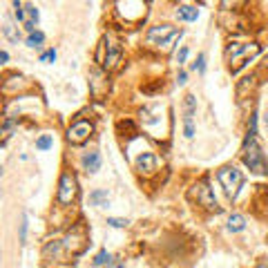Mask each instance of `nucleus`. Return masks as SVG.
I'll return each mask as SVG.
<instances>
[{"label":"nucleus","mask_w":268,"mask_h":268,"mask_svg":"<svg viewBox=\"0 0 268 268\" xmlns=\"http://www.w3.org/2000/svg\"><path fill=\"white\" fill-rule=\"evenodd\" d=\"M262 47L257 43H250V45H237L232 43L230 47L226 49V56H228V63H230V69L232 71H239L246 63H250L255 56H259Z\"/></svg>","instance_id":"1"},{"label":"nucleus","mask_w":268,"mask_h":268,"mask_svg":"<svg viewBox=\"0 0 268 268\" xmlns=\"http://www.w3.org/2000/svg\"><path fill=\"white\" fill-rule=\"evenodd\" d=\"M244 163L248 165L253 172L257 174H268V163H266V156H264L259 143L255 141V136L246 138V145H244Z\"/></svg>","instance_id":"2"},{"label":"nucleus","mask_w":268,"mask_h":268,"mask_svg":"<svg viewBox=\"0 0 268 268\" xmlns=\"http://www.w3.org/2000/svg\"><path fill=\"white\" fill-rule=\"evenodd\" d=\"M183 31L177 29L172 25H159V27H152L147 31V43L150 45H156V47H170L172 43H177L181 38Z\"/></svg>","instance_id":"3"},{"label":"nucleus","mask_w":268,"mask_h":268,"mask_svg":"<svg viewBox=\"0 0 268 268\" xmlns=\"http://www.w3.org/2000/svg\"><path fill=\"white\" fill-rule=\"evenodd\" d=\"M217 181L221 183L223 192H226L228 197H235L237 192H239L241 183H244V174H241V170L232 168V165H226V168H221L217 172Z\"/></svg>","instance_id":"4"},{"label":"nucleus","mask_w":268,"mask_h":268,"mask_svg":"<svg viewBox=\"0 0 268 268\" xmlns=\"http://www.w3.org/2000/svg\"><path fill=\"white\" fill-rule=\"evenodd\" d=\"M76 192H78V183H76V177L71 172H65L58 181V201L63 205L71 203L76 199Z\"/></svg>","instance_id":"5"},{"label":"nucleus","mask_w":268,"mask_h":268,"mask_svg":"<svg viewBox=\"0 0 268 268\" xmlns=\"http://www.w3.org/2000/svg\"><path fill=\"white\" fill-rule=\"evenodd\" d=\"M92 132H94V125L89 123V121H76V123L67 130V141H69L71 145H83V143L92 136Z\"/></svg>","instance_id":"6"},{"label":"nucleus","mask_w":268,"mask_h":268,"mask_svg":"<svg viewBox=\"0 0 268 268\" xmlns=\"http://www.w3.org/2000/svg\"><path fill=\"white\" fill-rule=\"evenodd\" d=\"M190 197H192V199H197V203H201L203 208L217 210V199H214L212 190L208 188V183H205V181H199V183H197L195 190L190 192Z\"/></svg>","instance_id":"7"},{"label":"nucleus","mask_w":268,"mask_h":268,"mask_svg":"<svg viewBox=\"0 0 268 268\" xmlns=\"http://www.w3.org/2000/svg\"><path fill=\"white\" fill-rule=\"evenodd\" d=\"M121 52H123V49H121V45L116 43V40L107 38V58H105V67H107V69H112V67L119 65Z\"/></svg>","instance_id":"8"},{"label":"nucleus","mask_w":268,"mask_h":268,"mask_svg":"<svg viewBox=\"0 0 268 268\" xmlns=\"http://www.w3.org/2000/svg\"><path fill=\"white\" fill-rule=\"evenodd\" d=\"M136 165H138V170H143V172H154L156 170V156L150 154V152H143V154L136 159Z\"/></svg>","instance_id":"9"},{"label":"nucleus","mask_w":268,"mask_h":268,"mask_svg":"<svg viewBox=\"0 0 268 268\" xmlns=\"http://www.w3.org/2000/svg\"><path fill=\"white\" fill-rule=\"evenodd\" d=\"M177 16L181 18V20H197V16H199V9L192 7V4H179Z\"/></svg>","instance_id":"10"},{"label":"nucleus","mask_w":268,"mask_h":268,"mask_svg":"<svg viewBox=\"0 0 268 268\" xmlns=\"http://www.w3.org/2000/svg\"><path fill=\"white\" fill-rule=\"evenodd\" d=\"M83 165L89 172H96V170L101 168V156H98V152H87V154L83 156Z\"/></svg>","instance_id":"11"},{"label":"nucleus","mask_w":268,"mask_h":268,"mask_svg":"<svg viewBox=\"0 0 268 268\" xmlns=\"http://www.w3.org/2000/svg\"><path fill=\"white\" fill-rule=\"evenodd\" d=\"M246 228V219L241 217V214H230V219H228V230L230 232H239Z\"/></svg>","instance_id":"12"},{"label":"nucleus","mask_w":268,"mask_h":268,"mask_svg":"<svg viewBox=\"0 0 268 268\" xmlns=\"http://www.w3.org/2000/svg\"><path fill=\"white\" fill-rule=\"evenodd\" d=\"M89 199H92L94 205H107V192L105 190H94L92 195H89Z\"/></svg>","instance_id":"13"},{"label":"nucleus","mask_w":268,"mask_h":268,"mask_svg":"<svg viewBox=\"0 0 268 268\" xmlns=\"http://www.w3.org/2000/svg\"><path fill=\"white\" fill-rule=\"evenodd\" d=\"M2 34L7 36L9 40H11V43H18V38H20V36H18V31L13 29V25L9 20H4V25H2Z\"/></svg>","instance_id":"14"},{"label":"nucleus","mask_w":268,"mask_h":268,"mask_svg":"<svg viewBox=\"0 0 268 268\" xmlns=\"http://www.w3.org/2000/svg\"><path fill=\"white\" fill-rule=\"evenodd\" d=\"M43 40H45L43 31H34V34H29V38H27V45H29V47H38Z\"/></svg>","instance_id":"15"},{"label":"nucleus","mask_w":268,"mask_h":268,"mask_svg":"<svg viewBox=\"0 0 268 268\" xmlns=\"http://www.w3.org/2000/svg\"><path fill=\"white\" fill-rule=\"evenodd\" d=\"M195 107H197V98L192 96V94H188V96H186V116H188V119H192Z\"/></svg>","instance_id":"16"},{"label":"nucleus","mask_w":268,"mask_h":268,"mask_svg":"<svg viewBox=\"0 0 268 268\" xmlns=\"http://www.w3.org/2000/svg\"><path fill=\"white\" fill-rule=\"evenodd\" d=\"M36 147H38V150H49V147H52V136H47V134L40 136L38 141H36Z\"/></svg>","instance_id":"17"},{"label":"nucleus","mask_w":268,"mask_h":268,"mask_svg":"<svg viewBox=\"0 0 268 268\" xmlns=\"http://www.w3.org/2000/svg\"><path fill=\"white\" fill-rule=\"evenodd\" d=\"M110 262V253L107 250H101V253L96 255V259H94V266H103V264Z\"/></svg>","instance_id":"18"},{"label":"nucleus","mask_w":268,"mask_h":268,"mask_svg":"<svg viewBox=\"0 0 268 268\" xmlns=\"http://www.w3.org/2000/svg\"><path fill=\"white\" fill-rule=\"evenodd\" d=\"M183 132H186V136H188V138H192V136H195V128H192V119H188V116H186V119H183Z\"/></svg>","instance_id":"19"},{"label":"nucleus","mask_w":268,"mask_h":268,"mask_svg":"<svg viewBox=\"0 0 268 268\" xmlns=\"http://www.w3.org/2000/svg\"><path fill=\"white\" fill-rule=\"evenodd\" d=\"M192 69H195V71H203L205 69V56H203V54L197 56V63H192Z\"/></svg>","instance_id":"20"},{"label":"nucleus","mask_w":268,"mask_h":268,"mask_svg":"<svg viewBox=\"0 0 268 268\" xmlns=\"http://www.w3.org/2000/svg\"><path fill=\"white\" fill-rule=\"evenodd\" d=\"M107 223H110L112 228H125L128 226V219H116V217H112V219H107Z\"/></svg>","instance_id":"21"},{"label":"nucleus","mask_w":268,"mask_h":268,"mask_svg":"<svg viewBox=\"0 0 268 268\" xmlns=\"http://www.w3.org/2000/svg\"><path fill=\"white\" fill-rule=\"evenodd\" d=\"M257 134V114L250 116V123H248V136H255Z\"/></svg>","instance_id":"22"},{"label":"nucleus","mask_w":268,"mask_h":268,"mask_svg":"<svg viewBox=\"0 0 268 268\" xmlns=\"http://www.w3.org/2000/svg\"><path fill=\"white\" fill-rule=\"evenodd\" d=\"M56 58V52L54 49H47L45 54H40V63H49V61H54Z\"/></svg>","instance_id":"23"},{"label":"nucleus","mask_w":268,"mask_h":268,"mask_svg":"<svg viewBox=\"0 0 268 268\" xmlns=\"http://www.w3.org/2000/svg\"><path fill=\"white\" fill-rule=\"evenodd\" d=\"M186 58H188V47H181V49H179V54H177V61L183 63Z\"/></svg>","instance_id":"24"},{"label":"nucleus","mask_w":268,"mask_h":268,"mask_svg":"<svg viewBox=\"0 0 268 268\" xmlns=\"http://www.w3.org/2000/svg\"><path fill=\"white\" fill-rule=\"evenodd\" d=\"M25 232H27V217L22 219V223H20V241H25Z\"/></svg>","instance_id":"25"},{"label":"nucleus","mask_w":268,"mask_h":268,"mask_svg":"<svg viewBox=\"0 0 268 268\" xmlns=\"http://www.w3.org/2000/svg\"><path fill=\"white\" fill-rule=\"evenodd\" d=\"M186 78H188V76H186V71H179V76H177V83H179V85H183V83H186Z\"/></svg>","instance_id":"26"},{"label":"nucleus","mask_w":268,"mask_h":268,"mask_svg":"<svg viewBox=\"0 0 268 268\" xmlns=\"http://www.w3.org/2000/svg\"><path fill=\"white\" fill-rule=\"evenodd\" d=\"M0 61L7 63V61H9V54H7V52H0Z\"/></svg>","instance_id":"27"},{"label":"nucleus","mask_w":268,"mask_h":268,"mask_svg":"<svg viewBox=\"0 0 268 268\" xmlns=\"http://www.w3.org/2000/svg\"><path fill=\"white\" fill-rule=\"evenodd\" d=\"M266 125H268V114H266Z\"/></svg>","instance_id":"28"},{"label":"nucleus","mask_w":268,"mask_h":268,"mask_svg":"<svg viewBox=\"0 0 268 268\" xmlns=\"http://www.w3.org/2000/svg\"><path fill=\"white\" fill-rule=\"evenodd\" d=\"M266 65H268V56H266Z\"/></svg>","instance_id":"29"}]
</instances>
